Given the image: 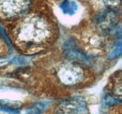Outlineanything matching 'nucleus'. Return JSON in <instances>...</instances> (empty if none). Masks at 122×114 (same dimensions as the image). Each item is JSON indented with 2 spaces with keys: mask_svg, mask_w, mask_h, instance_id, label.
Returning <instances> with one entry per match:
<instances>
[{
  "mask_svg": "<svg viewBox=\"0 0 122 114\" xmlns=\"http://www.w3.org/2000/svg\"><path fill=\"white\" fill-rule=\"evenodd\" d=\"M64 49H65V54L66 56L70 59H73L79 62L87 64L88 63V59L86 56L79 50V48L77 47L73 39H70L64 44Z\"/></svg>",
  "mask_w": 122,
  "mask_h": 114,
  "instance_id": "20e7f679",
  "label": "nucleus"
},
{
  "mask_svg": "<svg viewBox=\"0 0 122 114\" xmlns=\"http://www.w3.org/2000/svg\"><path fill=\"white\" fill-rule=\"evenodd\" d=\"M83 74L76 67L73 66H67L62 68L59 72V78L61 81L66 84H75L78 83L82 80Z\"/></svg>",
  "mask_w": 122,
  "mask_h": 114,
  "instance_id": "7ed1b4c3",
  "label": "nucleus"
},
{
  "mask_svg": "<svg viewBox=\"0 0 122 114\" xmlns=\"http://www.w3.org/2000/svg\"><path fill=\"white\" fill-rule=\"evenodd\" d=\"M103 2L105 3V5H106L109 9L114 10V9L119 7L121 0H103Z\"/></svg>",
  "mask_w": 122,
  "mask_h": 114,
  "instance_id": "0eeeda50",
  "label": "nucleus"
},
{
  "mask_svg": "<svg viewBox=\"0 0 122 114\" xmlns=\"http://www.w3.org/2000/svg\"><path fill=\"white\" fill-rule=\"evenodd\" d=\"M121 54V45L120 43L118 44V46H116V48L113 50V52L110 53V59H116Z\"/></svg>",
  "mask_w": 122,
  "mask_h": 114,
  "instance_id": "6e6552de",
  "label": "nucleus"
},
{
  "mask_svg": "<svg viewBox=\"0 0 122 114\" xmlns=\"http://www.w3.org/2000/svg\"><path fill=\"white\" fill-rule=\"evenodd\" d=\"M45 108L44 103H36L26 110V114H41L44 111Z\"/></svg>",
  "mask_w": 122,
  "mask_h": 114,
  "instance_id": "423d86ee",
  "label": "nucleus"
},
{
  "mask_svg": "<svg viewBox=\"0 0 122 114\" xmlns=\"http://www.w3.org/2000/svg\"><path fill=\"white\" fill-rule=\"evenodd\" d=\"M28 6V0H0V14L5 18L20 16L27 10Z\"/></svg>",
  "mask_w": 122,
  "mask_h": 114,
  "instance_id": "f257e3e1",
  "label": "nucleus"
},
{
  "mask_svg": "<svg viewBox=\"0 0 122 114\" xmlns=\"http://www.w3.org/2000/svg\"><path fill=\"white\" fill-rule=\"evenodd\" d=\"M117 22V13L113 10H110L103 12L100 16L98 20V24L100 25L103 33L108 34L116 27Z\"/></svg>",
  "mask_w": 122,
  "mask_h": 114,
  "instance_id": "f03ea898",
  "label": "nucleus"
},
{
  "mask_svg": "<svg viewBox=\"0 0 122 114\" xmlns=\"http://www.w3.org/2000/svg\"><path fill=\"white\" fill-rule=\"evenodd\" d=\"M0 106L3 108L4 110L14 112L19 108H21V103L16 101H10V100H2L0 101Z\"/></svg>",
  "mask_w": 122,
  "mask_h": 114,
  "instance_id": "39448f33",
  "label": "nucleus"
}]
</instances>
